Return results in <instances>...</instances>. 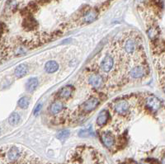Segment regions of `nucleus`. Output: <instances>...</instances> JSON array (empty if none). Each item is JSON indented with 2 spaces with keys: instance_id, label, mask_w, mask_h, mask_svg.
I'll return each instance as SVG.
<instances>
[{
  "instance_id": "nucleus-1",
  "label": "nucleus",
  "mask_w": 165,
  "mask_h": 164,
  "mask_svg": "<svg viewBox=\"0 0 165 164\" xmlns=\"http://www.w3.org/2000/svg\"><path fill=\"white\" fill-rule=\"evenodd\" d=\"M146 106L152 111H157L160 108L161 101L156 96H150L146 99Z\"/></svg>"
},
{
  "instance_id": "nucleus-2",
  "label": "nucleus",
  "mask_w": 165,
  "mask_h": 164,
  "mask_svg": "<svg viewBox=\"0 0 165 164\" xmlns=\"http://www.w3.org/2000/svg\"><path fill=\"white\" fill-rule=\"evenodd\" d=\"M99 105V100L96 97H90L87 100L82 106V110L86 112L92 111L94 109H96L97 106Z\"/></svg>"
},
{
  "instance_id": "nucleus-3",
  "label": "nucleus",
  "mask_w": 165,
  "mask_h": 164,
  "mask_svg": "<svg viewBox=\"0 0 165 164\" xmlns=\"http://www.w3.org/2000/svg\"><path fill=\"white\" fill-rule=\"evenodd\" d=\"M113 64H114L113 58L111 55H106V57L103 59V60L102 61L101 63L102 70L106 72V73L109 72L113 67Z\"/></svg>"
},
{
  "instance_id": "nucleus-4",
  "label": "nucleus",
  "mask_w": 165,
  "mask_h": 164,
  "mask_svg": "<svg viewBox=\"0 0 165 164\" xmlns=\"http://www.w3.org/2000/svg\"><path fill=\"white\" fill-rule=\"evenodd\" d=\"M115 110L120 115H123L127 112L129 110V103L126 101L122 100L118 101L115 105Z\"/></svg>"
},
{
  "instance_id": "nucleus-5",
  "label": "nucleus",
  "mask_w": 165,
  "mask_h": 164,
  "mask_svg": "<svg viewBox=\"0 0 165 164\" xmlns=\"http://www.w3.org/2000/svg\"><path fill=\"white\" fill-rule=\"evenodd\" d=\"M102 141L107 148H111L115 144L114 136L109 132H106L102 135Z\"/></svg>"
},
{
  "instance_id": "nucleus-6",
  "label": "nucleus",
  "mask_w": 165,
  "mask_h": 164,
  "mask_svg": "<svg viewBox=\"0 0 165 164\" xmlns=\"http://www.w3.org/2000/svg\"><path fill=\"white\" fill-rule=\"evenodd\" d=\"M130 77L133 78H139L145 75V68L143 66H136L133 68L130 72Z\"/></svg>"
},
{
  "instance_id": "nucleus-7",
  "label": "nucleus",
  "mask_w": 165,
  "mask_h": 164,
  "mask_svg": "<svg viewBox=\"0 0 165 164\" xmlns=\"http://www.w3.org/2000/svg\"><path fill=\"white\" fill-rule=\"evenodd\" d=\"M88 82L92 87L97 88V87H101V85L102 84V77L99 74L93 73L88 78Z\"/></svg>"
},
{
  "instance_id": "nucleus-8",
  "label": "nucleus",
  "mask_w": 165,
  "mask_h": 164,
  "mask_svg": "<svg viewBox=\"0 0 165 164\" xmlns=\"http://www.w3.org/2000/svg\"><path fill=\"white\" fill-rule=\"evenodd\" d=\"M37 26V21L32 17H27L23 21V27L28 31H32Z\"/></svg>"
},
{
  "instance_id": "nucleus-9",
  "label": "nucleus",
  "mask_w": 165,
  "mask_h": 164,
  "mask_svg": "<svg viewBox=\"0 0 165 164\" xmlns=\"http://www.w3.org/2000/svg\"><path fill=\"white\" fill-rule=\"evenodd\" d=\"M19 156H20V152L18 149L16 147H13L10 149V150L8 153V159L13 163L18 159Z\"/></svg>"
},
{
  "instance_id": "nucleus-10",
  "label": "nucleus",
  "mask_w": 165,
  "mask_h": 164,
  "mask_svg": "<svg viewBox=\"0 0 165 164\" xmlns=\"http://www.w3.org/2000/svg\"><path fill=\"white\" fill-rule=\"evenodd\" d=\"M58 68H59V64L56 61H54V60L48 61L45 65V70L49 73H55L58 70Z\"/></svg>"
},
{
  "instance_id": "nucleus-11",
  "label": "nucleus",
  "mask_w": 165,
  "mask_h": 164,
  "mask_svg": "<svg viewBox=\"0 0 165 164\" xmlns=\"http://www.w3.org/2000/svg\"><path fill=\"white\" fill-rule=\"evenodd\" d=\"M108 118H109V114H108L107 111H105V110L102 111L97 118V123L98 125H103L107 122Z\"/></svg>"
},
{
  "instance_id": "nucleus-12",
  "label": "nucleus",
  "mask_w": 165,
  "mask_h": 164,
  "mask_svg": "<svg viewBox=\"0 0 165 164\" xmlns=\"http://www.w3.org/2000/svg\"><path fill=\"white\" fill-rule=\"evenodd\" d=\"M28 65L25 64H20L15 69V75L18 77H23L28 73Z\"/></svg>"
},
{
  "instance_id": "nucleus-13",
  "label": "nucleus",
  "mask_w": 165,
  "mask_h": 164,
  "mask_svg": "<svg viewBox=\"0 0 165 164\" xmlns=\"http://www.w3.org/2000/svg\"><path fill=\"white\" fill-rule=\"evenodd\" d=\"M38 83L39 82H38V79H37V77L30 78L28 82H27V84H26V88H27L28 92H32L34 90H36L37 86H38Z\"/></svg>"
},
{
  "instance_id": "nucleus-14",
  "label": "nucleus",
  "mask_w": 165,
  "mask_h": 164,
  "mask_svg": "<svg viewBox=\"0 0 165 164\" xmlns=\"http://www.w3.org/2000/svg\"><path fill=\"white\" fill-rule=\"evenodd\" d=\"M72 92H73V87L71 86H66V87H63L60 90L58 95H59L60 98L66 99V98H69V96H71Z\"/></svg>"
},
{
  "instance_id": "nucleus-15",
  "label": "nucleus",
  "mask_w": 165,
  "mask_h": 164,
  "mask_svg": "<svg viewBox=\"0 0 165 164\" xmlns=\"http://www.w3.org/2000/svg\"><path fill=\"white\" fill-rule=\"evenodd\" d=\"M64 108V105L61 101H55L53 104H51V107H50V111L51 114H57L60 111H61Z\"/></svg>"
},
{
  "instance_id": "nucleus-16",
  "label": "nucleus",
  "mask_w": 165,
  "mask_h": 164,
  "mask_svg": "<svg viewBox=\"0 0 165 164\" xmlns=\"http://www.w3.org/2000/svg\"><path fill=\"white\" fill-rule=\"evenodd\" d=\"M97 13L95 11H90L88 12L85 17H84V23H91L92 22H94L97 19Z\"/></svg>"
},
{
  "instance_id": "nucleus-17",
  "label": "nucleus",
  "mask_w": 165,
  "mask_h": 164,
  "mask_svg": "<svg viewBox=\"0 0 165 164\" xmlns=\"http://www.w3.org/2000/svg\"><path fill=\"white\" fill-rule=\"evenodd\" d=\"M125 49L127 53H133L135 50V43L133 40L130 39L126 42V46H125Z\"/></svg>"
},
{
  "instance_id": "nucleus-18",
  "label": "nucleus",
  "mask_w": 165,
  "mask_h": 164,
  "mask_svg": "<svg viewBox=\"0 0 165 164\" xmlns=\"http://www.w3.org/2000/svg\"><path fill=\"white\" fill-rule=\"evenodd\" d=\"M29 104H30V98L28 96H23L18 101V106L23 109L28 108Z\"/></svg>"
},
{
  "instance_id": "nucleus-19",
  "label": "nucleus",
  "mask_w": 165,
  "mask_h": 164,
  "mask_svg": "<svg viewBox=\"0 0 165 164\" xmlns=\"http://www.w3.org/2000/svg\"><path fill=\"white\" fill-rule=\"evenodd\" d=\"M8 121H9V123L11 124V125H18V124L19 123V121H20V115H19V114H18V113L14 112V113H13V114L9 116Z\"/></svg>"
},
{
  "instance_id": "nucleus-20",
  "label": "nucleus",
  "mask_w": 165,
  "mask_h": 164,
  "mask_svg": "<svg viewBox=\"0 0 165 164\" xmlns=\"http://www.w3.org/2000/svg\"><path fill=\"white\" fill-rule=\"evenodd\" d=\"M148 36H149V37L151 40L156 39V38L158 37V36H159V30H158V28L154 27L150 28V29L148 31Z\"/></svg>"
},
{
  "instance_id": "nucleus-21",
  "label": "nucleus",
  "mask_w": 165,
  "mask_h": 164,
  "mask_svg": "<svg viewBox=\"0 0 165 164\" xmlns=\"http://www.w3.org/2000/svg\"><path fill=\"white\" fill-rule=\"evenodd\" d=\"M69 136V130H62V131H60L58 134H57V138L60 139V140H64V139H66Z\"/></svg>"
},
{
  "instance_id": "nucleus-22",
  "label": "nucleus",
  "mask_w": 165,
  "mask_h": 164,
  "mask_svg": "<svg viewBox=\"0 0 165 164\" xmlns=\"http://www.w3.org/2000/svg\"><path fill=\"white\" fill-rule=\"evenodd\" d=\"M41 108H42V104H38V105L35 107V109L33 111V114L34 115H39L40 113V111H41Z\"/></svg>"
},
{
  "instance_id": "nucleus-23",
  "label": "nucleus",
  "mask_w": 165,
  "mask_h": 164,
  "mask_svg": "<svg viewBox=\"0 0 165 164\" xmlns=\"http://www.w3.org/2000/svg\"><path fill=\"white\" fill-rule=\"evenodd\" d=\"M27 52V50L23 47V46H21V47H19L18 50H16V55H23V54H25Z\"/></svg>"
},
{
  "instance_id": "nucleus-24",
  "label": "nucleus",
  "mask_w": 165,
  "mask_h": 164,
  "mask_svg": "<svg viewBox=\"0 0 165 164\" xmlns=\"http://www.w3.org/2000/svg\"><path fill=\"white\" fill-rule=\"evenodd\" d=\"M162 164H165V156L163 158V159H162Z\"/></svg>"
},
{
  "instance_id": "nucleus-25",
  "label": "nucleus",
  "mask_w": 165,
  "mask_h": 164,
  "mask_svg": "<svg viewBox=\"0 0 165 164\" xmlns=\"http://www.w3.org/2000/svg\"><path fill=\"white\" fill-rule=\"evenodd\" d=\"M140 164H148V163H141Z\"/></svg>"
},
{
  "instance_id": "nucleus-26",
  "label": "nucleus",
  "mask_w": 165,
  "mask_h": 164,
  "mask_svg": "<svg viewBox=\"0 0 165 164\" xmlns=\"http://www.w3.org/2000/svg\"><path fill=\"white\" fill-rule=\"evenodd\" d=\"M164 92H165V85H164Z\"/></svg>"
}]
</instances>
